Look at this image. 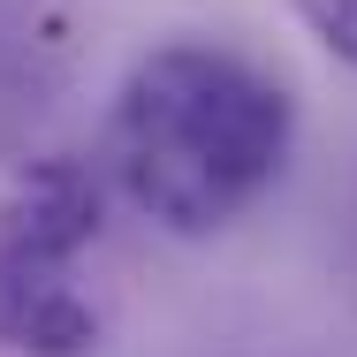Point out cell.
Segmentation results:
<instances>
[{
    "label": "cell",
    "mask_w": 357,
    "mask_h": 357,
    "mask_svg": "<svg viewBox=\"0 0 357 357\" xmlns=\"http://www.w3.org/2000/svg\"><path fill=\"white\" fill-rule=\"evenodd\" d=\"M296 144V99L259 61L175 38L122 76L107 114V167L122 198L167 236H220L282 175Z\"/></svg>",
    "instance_id": "cell-1"
},
{
    "label": "cell",
    "mask_w": 357,
    "mask_h": 357,
    "mask_svg": "<svg viewBox=\"0 0 357 357\" xmlns=\"http://www.w3.org/2000/svg\"><path fill=\"white\" fill-rule=\"evenodd\" d=\"M99 236V175L84 160H31L0 190V350L84 357L99 312L76 289V259Z\"/></svg>",
    "instance_id": "cell-2"
},
{
    "label": "cell",
    "mask_w": 357,
    "mask_h": 357,
    "mask_svg": "<svg viewBox=\"0 0 357 357\" xmlns=\"http://www.w3.org/2000/svg\"><path fill=\"white\" fill-rule=\"evenodd\" d=\"M289 8L304 15V31H312L335 61L357 69V0H289Z\"/></svg>",
    "instance_id": "cell-3"
}]
</instances>
